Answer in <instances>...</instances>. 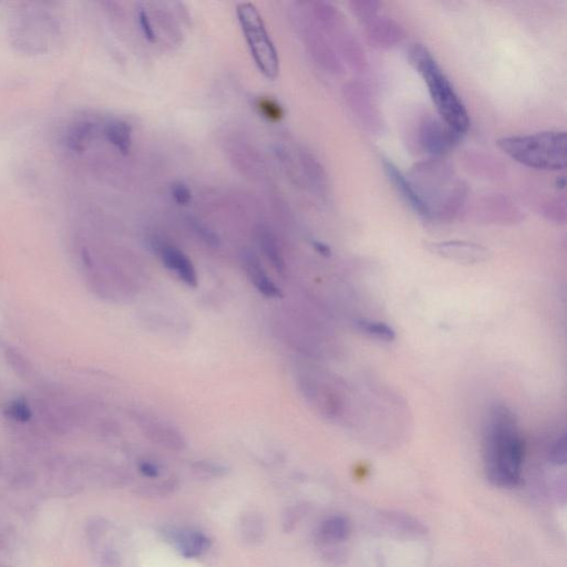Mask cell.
Listing matches in <instances>:
<instances>
[{"label":"cell","mask_w":567,"mask_h":567,"mask_svg":"<svg viewBox=\"0 0 567 567\" xmlns=\"http://www.w3.org/2000/svg\"><path fill=\"white\" fill-rule=\"evenodd\" d=\"M166 538L184 559H200L210 551L212 540L206 533L194 529H178L166 532Z\"/></svg>","instance_id":"8fae6325"},{"label":"cell","mask_w":567,"mask_h":567,"mask_svg":"<svg viewBox=\"0 0 567 567\" xmlns=\"http://www.w3.org/2000/svg\"><path fill=\"white\" fill-rule=\"evenodd\" d=\"M108 141L123 155H128L132 145V128L122 120L110 121L104 128Z\"/></svg>","instance_id":"ffe728a7"},{"label":"cell","mask_w":567,"mask_h":567,"mask_svg":"<svg viewBox=\"0 0 567 567\" xmlns=\"http://www.w3.org/2000/svg\"><path fill=\"white\" fill-rule=\"evenodd\" d=\"M179 481L175 479L163 480L159 482L145 483L138 489V494L143 498H168L179 490Z\"/></svg>","instance_id":"603a6c76"},{"label":"cell","mask_w":567,"mask_h":567,"mask_svg":"<svg viewBox=\"0 0 567 567\" xmlns=\"http://www.w3.org/2000/svg\"><path fill=\"white\" fill-rule=\"evenodd\" d=\"M96 124L88 120H81L75 123L70 128L68 134V145L76 152H80L88 145L91 138H94Z\"/></svg>","instance_id":"44dd1931"},{"label":"cell","mask_w":567,"mask_h":567,"mask_svg":"<svg viewBox=\"0 0 567 567\" xmlns=\"http://www.w3.org/2000/svg\"><path fill=\"white\" fill-rule=\"evenodd\" d=\"M241 540L248 546H259L266 538V521L257 511H246L238 519Z\"/></svg>","instance_id":"2e32d148"},{"label":"cell","mask_w":567,"mask_h":567,"mask_svg":"<svg viewBox=\"0 0 567 567\" xmlns=\"http://www.w3.org/2000/svg\"><path fill=\"white\" fill-rule=\"evenodd\" d=\"M550 458L554 464H564L566 462V437L565 436L559 438L557 443H554Z\"/></svg>","instance_id":"d6a6232c"},{"label":"cell","mask_w":567,"mask_h":567,"mask_svg":"<svg viewBox=\"0 0 567 567\" xmlns=\"http://www.w3.org/2000/svg\"><path fill=\"white\" fill-rule=\"evenodd\" d=\"M257 237H259V246H261V250L266 256L267 259L272 263L273 267L278 273L284 272L285 271L284 256H282L280 244L277 242V238L273 234L272 231L267 229V227H261L257 231Z\"/></svg>","instance_id":"d6986e66"},{"label":"cell","mask_w":567,"mask_h":567,"mask_svg":"<svg viewBox=\"0 0 567 567\" xmlns=\"http://www.w3.org/2000/svg\"><path fill=\"white\" fill-rule=\"evenodd\" d=\"M9 415L17 420L26 421L29 418L30 412L27 405L22 402H16L9 407Z\"/></svg>","instance_id":"e575fe53"},{"label":"cell","mask_w":567,"mask_h":567,"mask_svg":"<svg viewBox=\"0 0 567 567\" xmlns=\"http://www.w3.org/2000/svg\"><path fill=\"white\" fill-rule=\"evenodd\" d=\"M138 471L142 475L149 479H157L160 475V468L155 462L150 460H143L138 464Z\"/></svg>","instance_id":"836d02e7"},{"label":"cell","mask_w":567,"mask_h":567,"mask_svg":"<svg viewBox=\"0 0 567 567\" xmlns=\"http://www.w3.org/2000/svg\"><path fill=\"white\" fill-rule=\"evenodd\" d=\"M408 58L428 87L440 119L457 134L464 136L470 128L469 112L429 49L415 43L409 50Z\"/></svg>","instance_id":"3957f363"},{"label":"cell","mask_w":567,"mask_h":567,"mask_svg":"<svg viewBox=\"0 0 567 567\" xmlns=\"http://www.w3.org/2000/svg\"><path fill=\"white\" fill-rule=\"evenodd\" d=\"M305 166H306L307 172H308L309 179H312L313 183L316 185L318 189L324 191L327 185V178H326L325 171L320 166V163L316 161V159L307 155L305 157Z\"/></svg>","instance_id":"f1b7e54d"},{"label":"cell","mask_w":567,"mask_h":567,"mask_svg":"<svg viewBox=\"0 0 567 567\" xmlns=\"http://www.w3.org/2000/svg\"><path fill=\"white\" fill-rule=\"evenodd\" d=\"M345 101L362 128L369 134L384 130V119L371 90L360 81H350L343 89Z\"/></svg>","instance_id":"52a82bcc"},{"label":"cell","mask_w":567,"mask_h":567,"mask_svg":"<svg viewBox=\"0 0 567 567\" xmlns=\"http://www.w3.org/2000/svg\"><path fill=\"white\" fill-rule=\"evenodd\" d=\"M256 107L265 119L272 122H278L284 117V110L273 99L261 96L256 102Z\"/></svg>","instance_id":"83f0119b"},{"label":"cell","mask_w":567,"mask_h":567,"mask_svg":"<svg viewBox=\"0 0 567 567\" xmlns=\"http://www.w3.org/2000/svg\"><path fill=\"white\" fill-rule=\"evenodd\" d=\"M189 223L192 225L193 229H194L195 232L197 233V235L202 238L204 242L208 244V245L210 246H217L219 245V236L215 234V233L212 231V229H208L206 225L204 224L201 223L200 221H197V220L194 219H189Z\"/></svg>","instance_id":"4dcf8cb0"},{"label":"cell","mask_w":567,"mask_h":567,"mask_svg":"<svg viewBox=\"0 0 567 567\" xmlns=\"http://www.w3.org/2000/svg\"><path fill=\"white\" fill-rule=\"evenodd\" d=\"M428 248L432 253L460 263L473 264L485 261L487 250L475 243L464 241H447V242L431 243Z\"/></svg>","instance_id":"7c38bea8"},{"label":"cell","mask_w":567,"mask_h":567,"mask_svg":"<svg viewBox=\"0 0 567 567\" xmlns=\"http://www.w3.org/2000/svg\"><path fill=\"white\" fill-rule=\"evenodd\" d=\"M171 194L176 204L181 206H189L192 201V191L184 182H175L171 187Z\"/></svg>","instance_id":"f546056e"},{"label":"cell","mask_w":567,"mask_h":567,"mask_svg":"<svg viewBox=\"0 0 567 567\" xmlns=\"http://www.w3.org/2000/svg\"><path fill=\"white\" fill-rule=\"evenodd\" d=\"M381 163H382V168H384L387 179L394 185V189L397 191L398 194L403 199V201L415 212L426 219V212L424 203L421 202L420 197L415 192L412 184L408 180L407 176L402 174L401 171L388 159H382Z\"/></svg>","instance_id":"5bb4252c"},{"label":"cell","mask_w":567,"mask_h":567,"mask_svg":"<svg viewBox=\"0 0 567 567\" xmlns=\"http://www.w3.org/2000/svg\"><path fill=\"white\" fill-rule=\"evenodd\" d=\"M352 532V525L348 519L341 515H331L320 523L317 530V538L324 544H333L348 538Z\"/></svg>","instance_id":"ac0fdd59"},{"label":"cell","mask_w":567,"mask_h":567,"mask_svg":"<svg viewBox=\"0 0 567 567\" xmlns=\"http://www.w3.org/2000/svg\"><path fill=\"white\" fill-rule=\"evenodd\" d=\"M415 144L417 149L431 155L434 159H441L456 148L462 136L433 115H424L418 121L415 130Z\"/></svg>","instance_id":"8992f818"},{"label":"cell","mask_w":567,"mask_h":567,"mask_svg":"<svg viewBox=\"0 0 567 567\" xmlns=\"http://www.w3.org/2000/svg\"><path fill=\"white\" fill-rule=\"evenodd\" d=\"M483 459L487 479L492 485L512 489L521 483L524 441L515 415L504 405H494L487 415Z\"/></svg>","instance_id":"6da1fadb"},{"label":"cell","mask_w":567,"mask_h":567,"mask_svg":"<svg viewBox=\"0 0 567 567\" xmlns=\"http://www.w3.org/2000/svg\"><path fill=\"white\" fill-rule=\"evenodd\" d=\"M138 24H140V28H141L144 38H145L149 43H155L157 37H155V29H153L152 24H151V20H150L149 15H148L147 11L143 10V9L138 11Z\"/></svg>","instance_id":"1f68e13d"},{"label":"cell","mask_w":567,"mask_h":567,"mask_svg":"<svg viewBox=\"0 0 567 567\" xmlns=\"http://www.w3.org/2000/svg\"><path fill=\"white\" fill-rule=\"evenodd\" d=\"M315 250L324 256L331 255V248L322 242H314Z\"/></svg>","instance_id":"d590c367"},{"label":"cell","mask_w":567,"mask_h":567,"mask_svg":"<svg viewBox=\"0 0 567 567\" xmlns=\"http://www.w3.org/2000/svg\"><path fill=\"white\" fill-rule=\"evenodd\" d=\"M500 148L512 160L527 168L561 171L566 168L567 140L564 131H544L498 138Z\"/></svg>","instance_id":"277c9868"},{"label":"cell","mask_w":567,"mask_h":567,"mask_svg":"<svg viewBox=\"0 0 567 567\" xmlns=\"http://www.w3.org/2000/svg\"><path fill=\"white\" fill-rule=\"evenodd\" d=\"M407 178L424 203L428 220L452 221L469 199V185L443 159L415 163Z\"/></svg>","instance_id":"7a4b0ae2"},{"label":"cell","mask_w":567,"mask_h":567,"mask_svg":"<svg viewBox=\"0 0 567 567\" xmlns=\"http://www.w3.org/2000/svg\"><path fill=\"white\" fill-rule=\"evenodd\" d=\"M356 326H357L358 331L369 336L371 338L382 341H392L396 338V331L385 322L362 320H358Z\"/></svg>","instance_id":"d4e9b609"},{"label":"cell","mask_w":567,"mask_h":567,"mask_svg":"<svg viewBox=\"0 0 567 567\" xmlns=\"http://www.w3.org/2000/svg\"><path fill=\"white\" fill-rule=\"evenodd\" d=\"M462 164L468 173L487 181L503 180L508 173V168L498 157L480 150H466Z\"/></svg>","instance_id":"30bf717a"},{"label":"cell","mask_w":567,"mask_h":567,"mask_svg":"<svg viewBox=\"0 0 567 567\" xmlns=\"http://www.w3.org/2000/svg\"><path fill=\"white\" fill-rule=\"evenodd\" d=\"M474 215L479 221L491 224H515L523 220V212L509 196L502 193H487L474 204Z\"/></svg>","instance_id":"ba28073f"},{"label":"cell","mask_w":567,"mask_h":567,"mask_svg":"<svg viewBox=\"0 0 567 567\" xmlns=\"http://www.w3.org/2000/svg\"><path fill=\"white\" fill-rule=\"evenodd\" d=\"M153 245L166 268L175 273L176 276L187 285L196 287L197 275L194 265L180 248L166 242H155Z\"/></svg>","instance_id":"4fadbf2b"},{"label":"cell","mask_w":567,"mask_h":567,"mask_svg":"<svg viewBox=\"0 0 567 567\" xmlns=\"http://www.w3.org/2000/svg\"><path fill=\"white\" fill-rule=\"evenodd\" d=\"M361 24L368 43L375 49L387 50L394 48L405 37V29L399 22L390 17L380 15V13Z\"/></svg>","instance_id":"9c48e42d"},{"label":"cell","mask_w":567,"mask_h":567,"mask_svg":"<svg viewBox=\"0 0 567 567\" xmlns=\"http://www.w3.org/2000/svg\"><path fill=\"white\" fill-rule=\"evenodd\" d=\"M242 263L246 275L259 293L272 299L282 297V291L269 278L256 254L248 250H244L242 253Z\"/></svg>","instance_id":"9a60e30c"},{"label":"cell","mask_w":567,"mask_h":567,"mask_svg":"<svg viewBox=\"0 0 567 567\" xmlns=\"http://www.w3.org/2000/svg\"><path fill=\"white\" fill-rule=\"evenodd\" d=\"M308 505L306 503H299L291 505L282 512V530L286 534H291L299 526L303 517L307 514Z\"/></svg>","instance_id":"484cf974"},{"label":"cell","mask_w":567,"mask_h":567,"mask_svg":"<svg viewBox=\"0 0 567 567\" xmlns=\"http://www.w3.org/2000/svg\"><path fill=\"white\" fill-rule=\"evenodd\" d=\"M191 471L196 479L203 481L220 479L229 473L227 466L208 460L196 461L191 466Z\"/></svg>","instance_id":"cb8c5ba5"},{"label":"cell","mask_w":567,"mask_h":567,"mask_svg":"<svg viewBox=\"0 0 567 567\" xmlns=\"http://www.w3.org/2000/svg\"><path fill=\"white\" fill-rule=\"evenodd\" d=\"M349 7L360 24H364L368 19L380 13L381 3L375 0H352Z\"/></svg>","instance_id":"4316f807"},{"label":"cell","mask_w":567,"mask_h":567,"mask_svg":"<svg viewBox=\"0 0 567 567\" xmlns=\"http://www.w3.org/2000/svg\"><path fill=\"white\" fill-rule=\"evenodd\" d=\"M236 15L256 66L267 79L274 80L280 75V58L259 11L253 3H241Z\"/></svg>","instance_id":"5b68a950"},{"label":"cell","mask_w":567,"mask_h":567,"mask_svg":"<svg viewBox=\"0 0 567 567\" xmlns=\"http://www.w3.org/2000/svg\"><path fill=\"white\" fill-rule=\"evenodd\" d=\"M339 43H340L341 52L344 55L349 67L359 73L367 71V56L362 48L361 43L357 41V38L354 37L352 32L343 29L340 32V37H339Z\"/></svg>","instance_id":"e0dca14e"},{"label":"cell","mask_w":567,"mask_h":567,"mask_svg":"<svg viewBox=\"0 0 567 567\" xmlns=\"http://www.w3.org/2000/svg\"><path fill=\"white\" fill-rule=\"evenodd\" d=\"M538 212L549 221L564 224L566 222V199L563 195L547 197L538 204Z\"/></svg>","instance_id":"7402d4cb"}]
</instances>
